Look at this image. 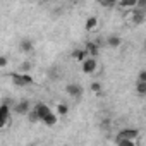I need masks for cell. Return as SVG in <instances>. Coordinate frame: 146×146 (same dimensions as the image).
<instances>
[{
  "label": "cell",
  "instance_id": "obj_1",
  "mask_svg": "<svg viewBox=\"0 0 146 146\" xmlns=\"http://www.w3.org/2000/svg\"><path fill=\"white\" fill-rule=\"evenodd\" d=\"M11 78H12V83L16 86H29V84H33V78L29 76V72H14Z\"/></svg>",
  "mask_w": 146,
  "mask_h": 146
},
{
  "label": "cell",
  "instance_id": "obj_2",
  "mask_svg": "<svg viewBox=\"0 0 146 146\" xmlns=\"http://www.w3.org/2000/svg\"><path fill=\"white\" fill-rule=\"evenodd\" d=\"M81 65H83L84 74H93V72L96 70V58L95 57H88L84 62H81Z\"/></svg>",
  "mask_w": 146,
  "mask_h": 146
},
{
  "label": "cell",
  "instance_id": "obj_3",
  "mask_svg": "<svg viewBox=\"0 0 146 146\" xmlns=\"http://www.w3.org/2000/svg\"><path fill=\"white\" fill-rule=\"evenodd\" d=\"M65 91H67V93H69V96H72V98H81V96H83V88H81L79 84H76V83L67 84Z\"/></svg>",
  "mask_w": 146,
  "mask_h": 146
},
{
  "label": "cell",
  "instance_id": "obj_4",
  "mask_svg": "<svg viewBox=\"0 0 146 146\" xmlns=\"http://www.w3.org/2000/svg\"><path fill=\"white\" fill-rule=\"evenodd\" d=\"M119 136L127 137V139H134V141H136V137L139 136V131H137V129H132V127H124V129L119 132Z\"/></svg>",
  "mask_w": 146,
  "mask_h": 146
},
{
  "label": "cell",
  "instance_id": "obj_5",
  "mask_svg": "<svg viewBox=\"0 0 146 146\" xmlns=\"http://www.w3.org/2000/svg\"><path fill=\"white\" fill-rule=\"evenodd\" d=\"M9 113H11L9 105L4 103L2 107H0V127H4V125L7 124V120H9Z\"/></svg>",
  "mask_w": 146,
  "mask_h": 146
},
{
  "label": "cell",
  "instance_id": "obj_6",
  "mask_svg": "<svg viewBox=\"0 0 146 146\" xmlns=\"http://www.w3.org/2000/svg\"><path fill=\"white\" fill-rule=\"evenodd\" d=\"M14 110H16V113H19V115H28V112H29V102H28V100L19 102V103L14 107Z\"/></svg>",
  "mask_w": 146,
  "mask_h": 146
},
{
  "label": "cell",
  "instance_id": "obj_7",
  "mask_svg": "<svg viewBox=\"0 0 146 146\" xmlns=\"http://www.w3.org/2000/svg\"><path fill=\"white\" fill-rule=\"evenodd\" d=\"M19 50H21L23 53H31V52H33V41L28 40V38H23V40L19 41Z\"/></svg>",
  "mask_w": 146,
  "mask_h": 146
},
{
  "label": "cell",
  "instance_id": "obj_8",
  "mask_svg": "<svg viewBox=\"0 0 146 146\" xmlns=\"http://www.w3.org/2000/svg\"><path fill=\"white\" fill-rule=\"evenodd\" d=\"M35 110L38 112V115H40V120H43V119H45V117H46V115L52 112V110L48 108V105H46V103H38V105L35 107Z\"/></svg>",
  "mask_w": 146,
  "mask_h": 146
},
{
  "label": "cell",
  "instance_id": "obj_9",
  "mask_svg": "<svg viewBox=\"0 0 146 146\" xmlns=\"http://www.w3.org/2000/svg\"><path fill=\"white\" fill-rule=\"evenodd\" d=\"M88 57H90V52H88V48H86V46H84V48H81V50H76V52H74V58H76L78 62H84Z\"/></svg>",
  "mask_w": 146,
  "mask_h": 146
},
{
  "label": "cell",
  "instance_id": "obj_10",
  "mask_svg": "<svg viewBox=\"0 0 146 146\" xmlns=\"http://www.w3.org/2000/svg\"><path fill=\"white\" fill-rule=\"evenodd\" d=\"M107 43H108V46H112V48H119V46L122 45V40H120V36H117V35H112V36H108Z\"/></svg>",
  "mask_w": 146,
  "mask_h": 146
},
{
  "label": "cell",
  "instance_id": "obj_11",
  "mask_svg": "<svg viewBox=\"0 0 146 146\" xmlns=\"http://www.w3.org/2000/svg\"><path fill=\"white\" fill-rule=\"evenodd\" d=\"M143 21H144L143 11H141V9H136V11H134V16H132V23H134V24H141Z\"/></svg>",
  "mask_w": 146,
  "mask_h": 146
},
{
  "label": "cell",
  "instance_id": "obj_12",
  "mask_svg": "<svg viewBox=\"0 0 146 146\" xmlns=\"http://www.w3.org/2000/svg\"><path fill=\"white\" fill-rule=\"evenodd\" d=\"M119 5H120L122 9H134V7L137 5V0H120Z\"/></svg>",
  "mask_w": 146,
  "mask_h": 146
},
{
  "label": "cell",
  "instance_id": "obj_13",
  "mask_svg": "<svg viewBox=\"0 0 146 146\" xmlns=\"http://www.w3.org/2000/svg\"><path fill=\"white\" fill-rule=\"evenodd\" d=\"M136 91L139 96H146V81H137L136 83Z\"/></svg>",
  "mask_w": 146,
  "mask_h": 146
},
{
  "label": "cell",
  "instance_id": "obj_14",
  "mask_svg": "<svg viewBox=\"0 0 146 146\" xmlns=\"http://www.w3.org/2000/svg\"><path fill=\"white\" fill-rule=\"evenodd\" d=\"M96 26H98V19H96L95 16L88 17V21H86V29H88V31H93Z\"/></svg>",
  "mask_w": 146,
  "mask_h": 146
},
{
  "label": "cell",
  "instance_id": "obj_15",
  "mask_svg": "<svg viewBox=\"0 0 146 146\" xmlns=\"http://www.w3.org/2000/svg\"><path fill=\"white\" fill-rule=\"evenodd\" d=\"M86 48H88V52H90V55H91V57H96V55H98V43L90 41V43L86 45Z\"/></svg>",
  "mask_w": 146,
  "mask_h": 146
},
{
  "label": "cell",
  "instance_id": "obj_16",
  "mask_svg": "<svg viewBox=\"0 0 146 146\" xmlns=\"http://www.w3.org/2000/svg\"><path fill=\"white\" fill-rule=\"evenodd\" d=\"M41 122H45L46 125H55V124H57V115H55L53 112H50V113L41 120Z\"/></svg>",
  "mask_w": 146,
  "mask_h": 146
},
{
  "label": "cell",
  "instance_id": "obj_17",
  "mask_svg": "<svg viewBox=\"0 0 146 146\" xmlns=\"http://www.w3.org/2000/svg\"><path fill=\"white\" fill-rule=\"evenodd\" d=\"M100 4L103 7H107V9H112V7H115L119 4V0H100Z\"/></svg>",
  "mask_w": 146,
  "mask_h": 146
},
{
  "label": "cell",
  "instance_id": "obj_18",
  "mask_svg": "<svg viewBox=\"0 0 146 146\" xmlns=\"http://www.w3.org/2000/svg\"><path fill=\"white\" fill-rule=\"evenodd\" d=\"M57 112H58V115H67V113H69V107H67L65 103H60V105L57 107Z\"/></svg>",
  "mask_w": 146,
  "mask_h": 146
},
{
  "label": "cell",
  "instance_id": "obj_19",
  "mask_svg": "<svg viewBox=\"0 0 146 146\" xmlns=\"http://www.w3.org/2000/svg\"><path fill=\"white\" fill-rule=\"evenodd\" d=\"M28 119H29L31 122H36V120H40V115H38L36 110H29V112H28Z\"/></svg>",
  "mask_w": 146,
  "mask_h": 146
},
{
  "label": "cell",
  "instance_id": "obj_20",
  "mask_svg": "<svg viewBox=\"0 0 146 146\" xmlns=\"http://www.w3.org/2000/svg\"><path fill=\"white\" fill-rule=\"evenodd\" d=\"M31 67H33V65H31L29 62H23V64H21V72H29Z\"/></svg>",
  "mask_w": 146,
  "mask_h": 146
},
{
  "label": "cell",
  "instance_id": "obj_21",
  "mask_svg": "<svg viewBox=\"0 0 146 146\" xmlns=\"http://www.w3.org/2000/svg\"><path fill=\"white\" fill-rule=\"evenodd\" d=\"M91 91L100 93V91H102V84H100V83H91Z\"/></svg>",
  "mask_w": 146,
  "mask_h": 146
},
{
  "label": "cell",
  "instance_id": "obj_22",
  "mask_svg": "<svg viewBox=\"0 0 146 146\" xmlns=\"http://www.w3.org/2000/svg\"><path fill=\"white\" fill-rule=\"evenodd\" d=\"M136 7H137V9H141V11H143V9H146V0H137V5H136Z\"/></svg>",
  "mask_w": 146,
  "mask_h": 146
},
{
  "label": "cell",
  "instance_id": "obj_23",
  "mask_svg": "<svg viewBox=\"0 0 146 146\" xmlns=\"http://www.w3.org/2000/svg\"><path fill=\"white\" fill-rule=\"evenodd\" d=\"M137 81H146V70H141L137 74Z\"/></svg>",
  "mask_w": 146,
  "mask_h": 146
},
{
  "label": "cell",
  "instance_id": "obj_24",
  "mask_svg": "<svg viewBox=\"0 0 146 146\" xmlns=\"http://www.w3.org/2000/svg\"><path fill=\"white\" fill-rule=\"evenodd\" d=\"M5 65H7V57L2 55V57H0V67H5Z\"/></svg>",
  "mask_w": 146,
  "mask_h": 146
},
{
  "label": "cell",
  "instance_id": "obj_25",
  "mask_svg": "<svg viewBox=\"0 0 146 146\" xmlns=\"http://www.w3.org/2000/svg\"><path fill=\"white\" fill-rule=\"evenodd\" d=\"M40 2H48V0H40Z\"/></svg>",
  "mask_w": 146,
  "mask_h": 146
},
{
  "label": "cell",
  "instance_id": "obj_26",
  "mask_svg": "<svg viewBox=\"0 0 146 146\" xmlns=\"http://www.w3.org/2000/svg\"><path fill=\"white\" fill-rule=\"evenodd\" d=\"M144 50H146V41H144Z\"/></svg>",
  "mask_w": 146,
  "mask_h": 146
},
{
  "label": "cell",
  "instance_id": "obj_27",
  "mask_svg": "<svg viewBox=\"0 0 146 146\" xmlns=\"http://www.w3.org/2000/svg\"><path fill=\"white\" fill-rule=\"evenodd\" d=\"M70 2H76V0H70Z\"/></svg>",
  "mask_w": 146,
  "mask_h": 146
}]
</instances>
